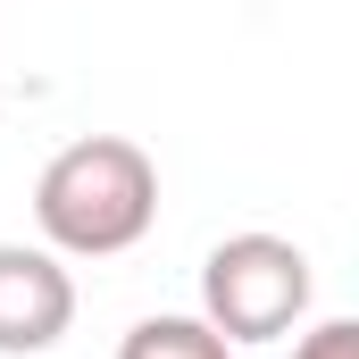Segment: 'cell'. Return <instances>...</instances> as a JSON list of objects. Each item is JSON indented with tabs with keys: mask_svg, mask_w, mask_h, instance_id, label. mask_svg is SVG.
<instances>
[{
	"mask_svg": "<svg viewBox=\"0 0 359 359\" xmlns=\"http://www.w3.org/2000/svg\"><path fill=\"white\" fill-rule=\"evenodd\" d=\"M76 318V284L59 259L0 243V351H50Z\"/></svg>",
	"mask_w": 359,
	"mask_h": 359,
	"instance_id": "3",
	"label": "cell"
},
{
	"mask_svg": "<svg viewBox=\"0 0 359 359\" xmlns=\"http://www.w3.org/2000/svg\"><path fill=\"white\" fill-rule=\"evenodd\" d=\"M117 359H226V334L201 326V318H151V326L126 334Z\"/></svg>",
	"mask_w": 359,
	"mask_h": 359,
	"instance_id": "4",
	"label": "cell"
},
{
	"mask_svg": "<svg viewBox=\"0 0 359 359\" xmlns=\"http://www.w3.org/2000/svg\"><path fill=\"white\" fill-rule=\"evenodd\" d=\"M151 209H159V176H151V159L134 151V142H117V134H92V142H67L42 184H34V217H42V234L59 243V251H126L142 226H151Z\"/></svg>",
	"mask_w": 359,
	"mask_h": 359,
	"instance_id": "1",
	"label": "cell"
},
{
	"mask_svg": "<svg viewBox=\"0 0 359 359\" xmlns=\"http://www.w3.org/2000/svg\"><path fill=\"white\" fill-rule=\"evenodd\" d=\"M201 292H209L217 334L268 343V334H284V326L301 318V301H309V259H301L292 243H276V234H234V243L209 251Z\"/></svg>",
	"mask_w": 359,
	"mask_h": 359,
	"instance_id": "2",
	"label": "cell"
},
{
	"mask_svg": "<svg viewBox=\"0 0 359 359\" xmlns=\"http://www.w3.org/2000/svg\"><path fill=\"white\" fill-rule=\"evenodd\" d=\"M301 359H359V326H351V318H334V326H318V334L301 343Z\"/></svg>",
	"mask_w": 359,
	"mask_h": 359,
	"instance_id": "5",
	"label": "cell"
}]
</instances>
